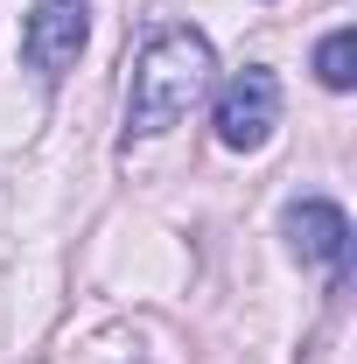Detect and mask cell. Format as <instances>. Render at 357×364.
Returning a JSON list of instances; mask_svg holds the SVG:
<instances>
[{
  "instance_id": "cell-2",
  "label": "cell",
  "mask_w": 357,
  "mask_h": 364,
  "mask_svg": "<svg viewBox=\"0 0 357 364\" xmlns=\"http://www.w3.org/2000/svg\"><path fill=\"white\" fill-rule=\"evenodd\" d=\"M280 127V77L267 63H245L231 85L218 91V140L231 154H260Z\"/></svg>"
},
{
  "instance_id": "cell-5",
  "label": "cell",
  "mask_w": 357,
  "mask_h": 364,
  "mask_svg": "<svg viewBox=\"0 0 357 364\" xmlns=\"http://www.w3.org/2000/svg\"><path fill=\"white\" fill-rule=\"evenodd\" d=\"M315 77H322L329 91H351L357 85V28H336V36L315 43Z\"/></svg>"
},
{
  "instance_id": "cell-4",
  "label": "cell",
  "mask_w": 357,
  "mask_h": 364,
  "mask_svg": "<svg viewBox=\"0 0 357 364\" xmlns=\"http://www.w3.org/2000/svg\"><path fill=\"white\" fill-rule=\"evenodd\" d=\"M280 238H287V252L294 259H309V267H351V218L336 210V203H322V196H302V203H287L280 210Z\"/></svg>"
},
{
  "instance_id": "cell-1",
  "label": "cell",
  "mask_w": 357,
  "mask_h": 364,
  "mask_svg": "<svg viewBox=\"0 0 357 364\" xmlns=\"http://www.w3.org/2000/svg\"><path fill=\"white\" fill-rule=\"evenodd\" d=\"M211 70H218V56H211L203 28H189V21L147 28L134 77H127V140H154L176 119H189V105L211 91Z\"/></svg>"
},
{
  "instance_id": "cell-3",
  "label": "cell",
  "mask_w": 357,
  "mask_h": 364,
  "mask_svg": "<svg viewBox=\"0 0 357 364\" xmlns=\"http://www.w3.org/2000/svg\"><path fill=\"white\" fill-rule=\"evenodd\" d=\"M91 43V7L85 0H43L28 21H21V63L36 70V77H63Z\"/></svg>"
}]
</instances>
